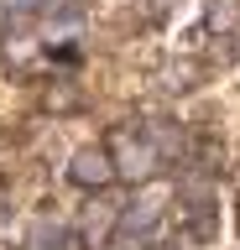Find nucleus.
I'll use <instances>...</instances> for the list:
<instances>
[{
  "instance_id": "6",
  "label": "nucleus",
  "mask_w": 240,
  "mask_h": 250,
  "mask_svg": "<svg viewBox=\"0 0 240 250\" xmlns=\"http://www.w3.org/2000/svg\"><path fill=\"white\" fill-rule=\"evenodd\" d=\"M68 245V229H58V224H37L32 229V250H63Z\"/></svg>"
},
{
  "instance_id": "7",
  "label": "nucleus",
  "mask_w": 240,
  "mask_h": 250,
  "mask_svg": "<svg viewBox=\"0 0 240 250\" xmlns=\"http://www.w3.org/2000/svg\"><path fill=\"white\" fill-rule=\"evenodd\" d=\"M105 250H152V245H146V240H141L136 229H115V234H110V245H105Z\"/></svg>"
},
{
  "instance_id": "8",
  "label": "nucleus",
  "mask_w": 240,
  "mask_h": 250,
  "mask_svg": "<svg viewBox=\"0 0 240 250\" xmlns=\"http://www.w3.org/2000/svg\"><path fill=\"white\" fill-rule=\"evenodd\" d=\"M42 11V0H0V16H32Z\"/></svg>"
},
{
  "instance_id": "2",
  "label": "nucleus",
  "mask_w": 240,
  "mask_h": 250,
  "mask_svg": "<svg viewBox=\"0 0 240 250\" xmlns=\"http://www.w3.org/2000/svg\"><path fill=\"white\" fill-rule=\"evenodd\" d=\"M68 183L73 188H89V193H99V188L115 183V162L105 146H79L73 151V162H68Z\"/></svg>"
},
{
  "instance_id": "9",
  "label": "nucleus",
  "mask_w": 240,
  "mask_h": 250,
  "mask_svg": "<svg viewBox=\"0 0 240 250\" xmlns=\"http://www.w3.org/2000/svg\"><path fill=\"white\" fill-rule=\"evenodd\" d=\"M73 104H79L73 89H47V109H73Z\"/></svg>"
},
{
  "instance_id": "4",
  "label": "nucleus",
  "mask_w": 240,
  "mask_h": 250,
  "mask_svg": "<svg viewBox=\"0 0 240 250\" xmlns=\"http://www.w3.org/2000/svg\"><path fill=\"white\" fill-rule=\"evenodd\" d=\"M204 21L214 31H235V21H240V0H209L204 5Z\"/></svg>"
},
{
  "instance_id": "5",
  "label": "nucleus",
  "mask_w": 240,
  "mask_h": 250,
  "mask_svg": "<svg viewBox=\"0 0 240 250\" xmlns=\"http://www.w3.org/2000/svg\"><path fill=\"white\" fill-rule=\"evenodd\" d=\"M141 130L157 141V151H162V156H173V151H177V141H183V136L173 130V120H152V125H141Z\"/></svg>"
},
{
  "instance_id": "1",
  "label": "nucleus",
  "mask_w": 240,
  "mask_h": 250,
  "mask_svg": "<svg viewBox=\"0 0 240 250\" xmlns=\"http://www.w3.org/2000/svg\"><path fill=\"white\" fill-rule=\"evenodd\" d=\"M105 151H110V162H115V177H126L131 188L157 183L162 151H157V141L146 136V130H136V125H115L110 141H105Z\"/></svg>"
},
{
  "instance_id": "3",
  "label": "nucleus",
  "mask_w": 240,
  "mask_h": 250,
  "mask_svg": "<svg viewBox=\"0 0 240 250\" xmlns=\"http://www.w3.org/2000/svg\"><path fill=\"white\" fill-rule=\"evenodd\" d=\"M162 203H167V188H157V183H141V193L120 208V229H136V234H146L152 224L162 219Z\"/></svg>"
}]
</instances>
